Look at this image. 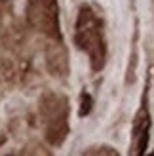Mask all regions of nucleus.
<instances>
[{
	"label": "nucleus",
	"instance_id": "1",
	"mask_svg": "<svg viewBox=\"0 0 154 156\" xmlns=\"http://www.w3.org/2000/svg\"><path fill=\"white\" fill-rule=\"evenodd\" d=\"M74 42L76 46L88 53L93 71H101L107 59V40L101 17L91 10V6H82L76 15L74 25Z\"/></svg>",
	"mask_w": 154,
	"mask_h": 156
},
{
	"label": "nucleus",
	"instance_id": "2",
	"mask_svg": "<svg viewBox=\"0 0 154 156\" xmlns=\"http://www.w3.org/2000/svg\"><path fill=\"white\" fill-rule=\"evenodd\" d=\"M38 116L46 141L53 147L63 145L68 135V99L57 91H44L38 101Z\"/></svg>",
	"mask_w": 154,
	"mask_h": 156
},
{
	"label": "nucleus",
	"instance_id": "3",
	"mask_svg": "<svg viewBox=\"0 0 154 156\" xmlns=\"http://www.w3.org/2000/svg\"><path fill=\"white\" fill-rule=\"evenodd\" d=\"M29 17L46 34L59 40V23H57V2L55 0H30Z\"/></svg>",
	"mask_w": 154,
	"mask_h": 156
},
{
	"label": "nucleus",
	"instance_id": "4",
	"mask_svg": "<svg viewBox=\"0 0 154 156\" xmlns=\"http://www.w3.org/2000/svg\"><path fill=\"white\" fill-rule=\"evenodd\" d=\"M149 129H150V116L145 107H141L135 114L133 129H131V145H129V156H143L149 143Z\"/></svg>",
	"mask_w": 154,
	"mask_h": 156
},
{
	"label": "nucleus",
	"instance_id": "5",
	"mask_svg": "<svg viewBox=\"0 0 154 156\" xmlns=\"http://www.w3.org/2000/svg\"><path fill=\"white\" fill-rule=\"evenodd\" d=\"M46 65H48V71L57 76V78H65L68 74V59L65 48L61 46L59 40H51L46 48Z\"/></svg>",
	"mask_w": 154,
	"mask_h": 156
},
{
	"label": "nucleus",
	"instance_id": "6",
	"mask_svg": "<svg viewBox=\"0 0 154 156\" xmlns=\"http://www.w3.org/2000/svg\"><path fill=\"white\" fill-rule=\"evenodd\" d=\"M19 156H51V152L40 143H29L25 149L21 151Z\"/></svg>",
	"mask_w": 154,
	"mask_h": 156
},
{
	"label": "nucleus",
	"instance_id": "7",
	"mask_svg": "<svg viewBox=\"0 0 154 156\" xmlns=\"http://www.w3.org/2000/svg\"><path fill=\"white\" fill-rule=\"evenodd\" d=\"M82 156H118V154L114 149H110V147H91V149H88Z\"/></svg>",
	"mask_w": 154,
	"mask_h": 156
},
{
	"label": "nucleus",
	"instance_id": "8",
	"mask_svg": "<svg viewBox=\"0 0 154 156\" xmlns=\"http://www.w3.org/2000/svg\"><path fill=\"white\" fill-rule=\"evenodd\" d=\"M149 156H152V154H149Z\"/></svg>",
	"mask_w": 154,
	"mask_h": 156
}]
</instances>
